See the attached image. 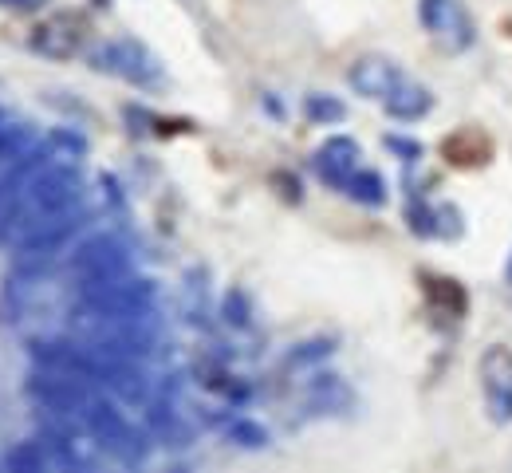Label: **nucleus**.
Segmentation results:
<instances>
[{
	"label": "nucleus",
	"instance_id": "obj_3",
	"mask_svg": "<svg viewBox=\"0 0 512 473\" xmlns=\"http://www.w3.org/2000/svg\"><path fill=\"white\" fill-rule=\"evenodd\" d=\"M123 272H130V249L111 233L87 237L71 253V276L75 280H107V276H123Z\"/></svg>",
	"mask_w": 512,
	"mask_h": 473
},
{
	"label": "nucleus",
	"instance_id": "obj_9",
	"mask_svg": "<svg viewBox=\"0 0 512 473\" xmlns=\"http://www.w3.org/2000/svg\"><path fill=\"white\" fill-rule=\"evenodd\" d=\"M316 170L327 186L343 190L351 182V174L359 170V146L351 138H327L316 154Z\"/></svg>",
	"mask_w": 512,
	"mask_h": 473
},
{
	"label": "nucleus",
	"instance_id": "obj_18",
	"mask_svg": "<svg viewBox=\"0 0 512 473\" xmlns=\"http://www.w3.org/2000/svg\"><path fill=\"white\" fill-rule=\"evenodd\" d=\"M304 115H308L312 123H339V119L347 115V107H343L335 95H308V99H304Z\"/></svg>",
	"mask_w": 512,
	"mask_h": 473
},
{
	"label": "nucleus",
	"instance_id": "obj_5",
	"mask_svg": "<svg viewBox=\"0 0 512 473\" xmlns=\"http://www.w3.org/2000/svg\"><path fill=\"white\" fill-rule=\"evenodd\" d=\"M418 16H422L426 32L449 52H465L473 44V20L465 16V8L457 0H422Z\"/></svg>",
	"mask_w": 512,
	"mask_h": 473
},
{
	"label": "nucleus",
	"instance_id": "obj_14",
	"mask_svg": "<svg viewBox=\"0 0 512 473\" xmlns=\"http://www.w3.org/2000/svg\"><path fill=\"white\" fill-rule=\"evenodd\" d=\"M8 470H16V473L56 470V466H52V454H48V442H44V438H28V442L12 446V450H8Z\"/></svg>",
	"mask_w": 512,
	"mask_h": 473
},
{
	"label": "nucleus",
	"instance_id": "obj_11",
	"mask_svg": "<svg viewBox=\"0 0 512 473\" xmlns=\"http://www.w3.org/2000/svg\"><path fill=\"white\" fill-rule=\"evenodd\" d=\"M304 403L312 414H339L355 403L351 387L339 379V375H316L308 387H304Z\"/></svg>",
	"mask_w": 512,
	"mask_h": 473
},
{
	"label": "nucleus",
	"instance_id": "obj_19",
	"mask_svg": "<svg viewBox=\"0 0 512 473\" xmlns=\"http://www.w3.org/2000/svg\"><path fill=\"white\" fill-rule=\"evenodd\" d=\"M28 138H32L28 135V127H12V123L0 127V170L12 166V162L28 150Z\"/></svg>",
	"mask_w": 512,
	"mask_h": 473
},
{
	"label": "nucleus",
	"instance_id": "obj_13",
	"mask_svg": "<svg viewBox=\"0 0 512 473\" xmlns=\"http://www.w3.org/2000/svg\"><path fill=\"white\" fill-rule=\"evenodd\" d=\"M442 154H446L449 166H481V162H485L493 150H489V138L481 135V131L465 127V131H457V135L446 138Z\"/></svg>",
	"mask_w": 512,
	"mask_h": 473
},
{
	"label": "nucleus",
	"instance_id": "obj_17",
	"mask_svg": "<svg viewBox=\"0 0 512 473\" xmlns=\"http://www.w3.org/2000/svg\"><path fill=\"white\" fill-rule=\"evenodd\" d=\"M343 190L363 205H383L386 202V182L375 174V170H355V174H351V182H347Z\"/></svg>",
	"mask_w": 512,
	"mask_h": 473
},
{
	"label": "nucleus",
	"instance_id": "obj_1",
	"mask_svg": "<svg viewBox=\"0 0 512 473\" xmlns=\"http://www.w3.org/2000/svg\"><path fill=\"white\" fill-rule=\"evenodd\" d=\"M83 422H87V430L95 434V442L111 454V458H119V462H127V466H138L146 454H150V430L142 434V430H134L127 418H123V410H115V403H107V399H95V403L83 410Z\"/></svg>",
	"mask_w": 512,
	"mask_h": 473
},
{
	"label": "nucleus",
	"instance_id": "obj_23",
	"mask_svg": "<svg viewBox=\"0 0 512 473\" xmlns=\"http://www.w3.org/2000/svg\"><path fill=\"white\" fill-rule=\"evenodd\" d=\"M48 142H52L56 150H64L67 158H83V154H87V138L75 135V131H67V127H56V131L48 135Z\"/></svg>",
	"mask_w": 512,
	"mask_h": 473
},
{
	"label": "nucleus",
	"instance_id": "obj_20",
	"mask_svg": "<svg viewBox=\"0 0 512 473\" xmlns=\"http://www.w3.org/2000/svg\"><path fill=\"white\" fill-rule=\"evenodd\" d=\"M229 438L237 442V446H245V450H264L268 446V430L253 422V418H237V422H229Z\"/></svg>",
	"mask_w": 512,
	"mask_h": 473
},
{
	"label": "nucleus",
	"instance_id": "obj_4",
	"mask_svg": "<svg viewBox=\"0 0 512 473\" xmlns=\"http://www.w3.org/2000/svg\"><path fill=\"white\" fill-rule=\"evenodd\" d=\"M91 60H95V68L99 71L123 75V79L134 83V87H158V83H162V68H158V60H154L138 40H115V44L99 48Z\"/></svg>",
	"mask_w": 512,
	"mask_h": 473
},
{
	"label": "nucleus",
	"instance_id": "obj_25",
	"mask_svg": "<svg viewBox=\"0 0 512 473\" xmlns=\"http://www.w3.org/2000/svg\"><path fill=\"white\" fill-rule=\"evenodd\" d=\"M0 4H12V8H24V12H32V8H44L48 0H0Z\"/></svg>",
	"mask_w": 512,
	"mask_h": 473
},
{
	"label": "nucleus",
	"instance_id": "obj_26",
	"mask_svg": "<svg viewBox=\"0 0 512 473\" xmlns=\"http://www.w3.org/2000/svg\"><path fill=\"white\" fill-rule=\"evenodd\" d=\"M0 127H4V115H0Z\"/></svg>",
	"mask_w": 512,
	"mask_h": 473
},
{
	"label": "nucleus",
	"instance_id": "obj_7",
	"mask_svg": "<svg viewBox=\"0 0 512 473\" xmlns=\"http://www.w3.org/2000/svg\"><path fill=\"white\" fill-rule=\"evenodd\" d=\"M83 20L79 16H52L48 24H40L36 28V36H32V48L36 52H44V56H52V60H67V56H75L79 48H83Z\"/></svg>",
	"mask_w": 512,
	"mask_h": 473
},
{
	"label": "nucleus",
	"instance_id": "obj_8",
	"mask_svg": "<svg viewBox=\"0 0 512 473\" xmlns=\"http://www.w3.org/2000/svg\"><path fill=\"white\" fill-rule=\"evenodd\" d=\"M347 79H351V87H355L359 95H367V99H386L406 75L394 68L390 60H383V56H363V60H355V68L347 71Z\"/></svg>",
	"mask_w": 512,
	"mask_h": 473
},
{
	"label": "nucleus",
	"instance_id": "obj_12",
	"mask_svg": "<svg viewBox=\"0 0 512 473\" xmlns=\"http://www.w3.org/2000/svg\"><path fill=\"white\" fill-rule=\"evenodd\" d=\"M383 103H386V115H390V119H398V123H414V119H422V115L434 107V95H430L426 87L402 79Z\"/></svg>",
	"mask_w": 512,
	"mask_h": 473
},
{
	"label": "nucleus",
	"instance_id": "obj_21",
	"mask_svg": "<svg viewBox=\"0 0 512 473\" xmlns=\"http://www.w3.org/2000/svg\"><path fill=\"white\" fill-rule=\"evenodd\" d=\"M221 316H225V324H233V328H249V320H253V308H249V296H245L241 288H233V292H225V304H221Z\"/></svg>",
	"mask_w": 512,
	"mask_h": 473
},
{
	"label": "nucleus",
	"instance_id": "obj_16",
	"mask_svg": "<svg viewBox=\"0 0 512 473\" xmlns=\"http://www.w3.org/2000/svg\"><path fill=\"white\" fill-rule=\"evenodd\" d=\"M182 312H186V320L190 324H205V316H209V300H205V272L193 269L186 276V284H182Z\"/></svg>",
	"mask_w": 512,
	"mask_h": 473
},
{
	"label": "nucleus",
	"instance_id": "obj_22",
	"mask_svg": "<svg viewBox=\"0 0 512 473\" xmlns=\"http://www.w3.org/2000/svg\"><path fill=\"white\" fill-rule=\"evenodd\" d=\"M331 347H335L331 339H312V343H300V347L288 355V363H292V367H304V363L327 359V355H331Z\"/></svg>",
	"mask_w": 512,
	"mask_h": 473
},
{
	"label": "nucleus",
	"instance_id": "obj_15",
	"mask_svg": "<svg viewBox=\"0 0 512 473\" xmlns=\"http://www.w3.org/2000/svg\"><path fill=\"white\" fill-rule=\"evenodd\" d=\"M426 296H430V304H434L438 312H446V316H461V312H465V288H461L457 280L430 276V280H426Z\"/></svg>",
	"mask_w": 512,
	"mask_h": 473
},
{
	"label": "nucleus",
	"instance_id": "obj_10",
	"mask_svg": "<svg viewBox=\"0 0 512 473\" xmlns=\"http://www.w3.org/2000/svg\"><path fill=\"white\" fill-rule=\"evenodd\" d=\"M146 430H150V438L154 442H162V446H190L193 442V430L182 422V414L174 410V406L166 403H146Z\"/></svg>",
	"mask_w": 512,
	"mask_h": 473
},
{
	"label": "nucleus",
	"instance_id": "obj_6",
	"mask_svg": "<svg viewBox=\"0 0 512 473\" xmlns=\"http://www.w3.org/2000/svg\"><path fill=\"white\" fill-rule=\"evenodd\" d=\"M481 387L497 422H512V351L505 343H493L481 355Z\"/></svg>",
	"mask_w": 512,
	"mask_h": 473
},
{
	"label": "nucleus",
	"instance_id": "obj_24",
	"mask_svg": "<svg viewBox=\"0 0 512 473\" xmlns=\"http://www.w3.org/2000/svg\"><path fill=\"white\" fill-rule=\"evenodd\" d=\"M386 146H390V150H398V154H406V158H418V154H422V150H418V142H410V138H398V135L386 138Z\"/></svg>",
	"mask_w": 512,
	"mask_h": 473
},
{
	"label": "nucleus",
	"instance_id": "obj_2",
	"mask_svg": "<svg viewBox=\"0 0 512 473\" xmlns=\"http://www.w3.org/2000/svg\"><path fill=\"white\" fill-rule=\"evenodd\" d=\"M75 300L99 312H115V316H142L150 312L154 300V284L138 280V276H107V280H75Z\"/></svg>",
	"mask_w": 512,
	"mask_h": 473
}]
</instances>
